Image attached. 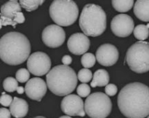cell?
Instances as JSON below:
<instances>
[{
	"instance_id": "1",
	"label": "cell",
	"mask_w": 149,
	"mask_h": 118,
	"mask_svg": "<svg viewBox=\"0 0 149 118\" xmlns=\"http://www.w3.org/2000/svg\"><path fill=\"white\" fill-rule=\"evenodd\" d=\"M117 103L126 117H146L149 115V87L141 82L129 83L119 92Z\"/></svg>"
},
{
	"instance_id": "2",
	"label": "cell",
	"mask_w": 149,
	"mask_h": 118,
	"mask_svg": "<svg viewBox=\"0 0 149 118\" xmlns=\"http://www.w3.org/2000/svg\"><path fill=\"white\" fill-rule=\"evenodd\" d=\"M31 50L29 39L19 32H9L0 39V57L8 65L23 64L29 59Z\"/></svg>"
},
{
	"instance_id": "3",
	"label": "cell",
	"mask_w": 149,
	"mask_h": 118,
	"mask_svg": "<svg viewBox=\"0 0 149 118\" xmlns=\"http://www.w3.org/2000/svg\"><path fill=\"white\" fill-rule=\"evenodd\" d=\"M46 80L48 88L52 93L64 96L75 90L78 77L74 70L68 66L58 65L47 74Z\"/></svg>"
},
{
	"instance_id": "4",
	"label": "cell",
	"mask_w": 149,
	"mask_h": 118,
	"mask_svg": "<svg viewBox=\"0 0 149 118\" xmlns=\"http://www.w3.org/2000/svg\"><path fill=\"white\" fill-rule=\"evenodd\" d=\"M79 26L87 36H98L106 29V14L100 6L87 4L79 17Z\"/></svg>"
},
{
	"instance_id": "5",
	"label": "cell",
	"mask_w": 149,
	"mask_h": 118,
	"mask_svg": "<svg viewBox=\"0 0 149 118\" xmlns=\"http://www.w3.org/2000/svg\"><path fill=\"white\" fill-rule=\"evenodd\" d=\"M49 15L58 26H68L74 24L79 16V8L71 0H55L49 7Z\"/></svg>"
},
{
	"instance_id": "6",
	"label": "cell",
	"mask_w": 149,
	"mask_h": 118,
	"mask_svg": "<svg viewBox=\"0 0 149 118\" xmlns=\"http://www.w3.org/2000/svg\"><path fill=\"white\" fill-rule=\"evenodd\" d=\"M125 61L132 71L143 74L149 71V42L138 41L127 51Z\"/></svg>"
},
{
	"instance_id": "7",
	"label": "cell",
	"mask_w": 149,
	"mask_h": 118,
	"mask_svg": "<svg viewBox=\"0 0 149 118\" xmlns=\"http://www.w3.org/2000/svg\"><path fill=\"white\" fill-rule=\"evenodd\" d=\"M84 109L90 118H106L111 112L112 102L108 95L96 92L87 98Z\"/></svg>"
},
{
	"instance_id": "8",
	"label": "cell",
	"mask_w": 149,
	"mask_h": 118,
	"mask_svg": "<svg viewBox=\"0 0 149 118\" xmlns=\"http://www.w3.org/2000/svg\"><path fill=\"white\" fill-rule=\"evenodd\" d=\"M28 70L35 76H43L50 71L51 60L43 52L32 53L27 60Z\"/></svg>"
},
{
	"instance_id": "9",
	"label": "cell",
	"mask_w": 149,
	"mask_h": 118,
	"mask_svg": "<svg viewBox=\"0 0 149 118\" xmlns=\"http://www.w3.org/2000/svg\"><path fill=\"white\" fill-rule=\"evenodd\" d=\"M42 39L45 45L51 48H56L65 42V32L58 25H49L42 31Z\"/></svg>"
},
{
	"instance_id": "10",
	"label": "cell",
	"mask_w": 149,
	"mask_h": 118,
	"mask_svg": "<svg viewBox=\"0 0 149 118\" xmlns=\"http://www.w3.org/2000/svg\"><path fill=\"white\" fill-rule=\"evenodd\" d=\"M134 20L130 16L126 14H119L112 19L111 29L116 36L127 37L134 31Z\"/></svg>"
},
{
	"instance_id": "11",
	"label": "cell",
	"mask_w": 149,
	"mask_h": 118,
	"mask_svg": "<svg viewBox=\"0 0 149 118\" xmlns=\"http://www.w3.org/2000/svg\"><path fill=\"white\" fill-rule=\"evenodd\" d=\"M61 109L68 116L84 117L86 115L84 103L79 96L75 94L65 96L61 101Z\"/></svg>"
},
{
	"instance_id": "12",
	"label": "cell",
	"mask_w": 149,
	"mask_h": 118,
	"mask_svg": "<svg viewBox=\"0 0 149 118\" xmlns=\"http://www.w3.org/2000/svg\"><path fill=\"white\" fill-rule=\"evenodd\" d=\"M119 51L116 47L111 44H104L97 48L96 51V60L104 66H111L117 62Z\"/></svg>"
},
{
	"instance_id": "13",
	"label": "cell",
	"mask_w": 149,
	"mask_h": 118,
	"mask_svg": "<svg viewBox=\"0 0 149 118\" xmlns=\"http://www.w3.org/2000/svg\"><path fill=\"white\" fill-rule=\"evenodd\" d=\"M47 84L45 80L39 77L30 79L25 86V93L29 98L41 101L46 94Z\"/></svg>"
},
{
	"instance_id": "14",
	"label": "cell",
	"mask_w": 149,
	"mask_h": 118,
	"mask_svg": "<svg viewBox=\"0 0 149 118\" xmlns=\"http://www.w3.org/2000/svg\"><path fill=\"white\" fill-rule=\"evenodd\" d=\"M67 45L71 53L77 55H84L90 48V41L84 34L76 33L70 36Z\"/></svg>"
},
{
	"instance_id": "15",
	"label": "cell",
	"mask_w": 149,
	"mask_h": 118,
	"mask_svg": "<svg viewBox=\"0 0 149 118\" xmlns=\"http://www.w3.org/2000/svg\"><path fill=\"white\" fill-rule=\"evenodd\" d=\"M22 7L20 3L15 0H12L6 2L1 7V15L0 19L6 20L12 23H17L14 21L16 15L21 12Z\"/></svg>"
},
{
	"instance_id": "16",
	"label": "cell",
	"mask_w": 149,
	"mask_h": 118,
	"mask_svg": "<svg viewBox=\"0 0 149 118\" xmlns=\"http://www.w3.org/2000/svg\"><path fill=\"white\" fill-rule=\"evenodd\" d=\"M11 115L15 118H23L26 116L29 111V104L26 100L17 97L13 98V101L10 106Z\"/></svg>"
},
{
	"instance_id": "17",
	"label": "cell",
	"mask_w": 149,
	"mask_h": 118,
	"mask_svg": "<svg viewBox=\"0 0 149 118\" xmlns=\"http://www.w3.org/2000/svg\"><path fill=\"white\" fill-rule=\"evenodd\" d=\"M134 13L139 20L149 22V1L138 0L135 1Z\"/></svg>"
},
{
	"instance_id": "18",
	"label": "cell",
	"mask_w": 149,
	"mask_h": 118,
	"mask_svg": "<svg viewBox=\"0 0 149 118\" xmlns=\"http://www.w3.org/2000/svg\"><path fill=\"white\" fill-rule=\"evenodd\" d=\"M109 74L105 69H98L94 73L91 86L93 87H103L109 84Z\"/></svg>"
},
{
	"instance_id": "19",
	"label": "cell",
	"mask_w": 149,
	"mask_h": 118,
	"mask_svg": "<svg viewBox=\"0 0 149 118\" xmlns=\"http://www.w3.org/2000/svg\"><path fill=\"white\" fill-rule=\"evenodd\" d=\"M112 5L116 11L119 13H126L132 9L134 5V1H119V0H113L111 1Z\"/></svg>"
},
{
	"instance_id": "20",
	"label": "cell",
	"mask_w": 149,
	"mask_h": 118,
	"mask_svg": "<svg viewBox=\"0 0 149 118\" xmlns=\"http://www.w3.org/2000/svg\"><path fill=\"white\" fill-rule=\"evenodd\" d=\"M134 36L139 41H144L149 36V28L147 25H138L134 29Z\"/></svg>"
},
{
	"instance_id": "21",
	"label": "cell",
	"mask_w": 149,
	"mask_h": 118,
	"mask_svg": "<svg viewBox=\"0 0 149 118\" xmlns=\"http://www.w3.org/2000/svg\"><path fill=\"white\" fill-rule=\"evenodd\" d=\"M45 2L44 0H20L19 1L22 8L28 12H32L36 10L40 5Z\"/></svg>"
},
{
	"instance_id": "22",
	"label": "cell",
	"mask_w": 149,
	"mask_h": 118,
	"mask_svg": "<svg viewBox=\"0 0 149 118\" xmlns=\"http://www.w3.org/2000/svg\"><path fill=\"white\" fill-rule=\"evenodd\" d=\"M17 82L18 81L14 77H7L3 82V87H4V90L9 92V93H12V92L17 90V88L18 87Z\"/></svg>"
},
{
	"instance_id": "23",
	"label": "cell",
	"mask_w": 149,
	"mask_h": 118,
	"mask_svg": "<svg viewBox=\"0 0 149 118\" xmlns=\"http://www.w3.org/2000/svg\"><path fill=\"white\" fill-rule=\"evenodd\" d=\"M96 61V58L91 52H87L84 54L81 58V63L83 66L86 68H91L95 65Z\"/></svg>"
},
{
	"instance_id": "24",
	"label": "cell",
	"mask_w": 149,
	"mask_h": 118,
	"mask_svg": "<svg viewBox=\"0 0 149 118\" xmlns=\"http://www.w3.org/2000/svg\"><path fill=\"white\" fill-rule=\"evenodd\" d=\"M79 80L82 83H87L93 78V73L88 68H82L79 70L77 74Z\"/></svg>"
},
{
	"instance_id": "25",
	"label": "cell",
	"mask_w": 149,
	"mask_h": 118,
	"mask_svg": "<svg viewBox=\"0 0 149 118\" xmlns=\"http://www.w3.org/2000/svg\"><path fill=\"white\" fill-rule=\"evenodd\" d=\"M15 77L16 80H17L19 82H28L29 80L30 71L24 68H20V69L17 70V72H16Z\"/></svg>"
},
{
	"instance_id": "26",
	"label": "cell",
	"mask_w": 149,
	"mask_h": 118,
	"mask_svg": "<svg viewBox=\"0 0 149 118\" xmlns=\"http://www.w3.org/2000/svg\"><path fill=\"white\" fill-rule=\"evenodd\" d=\"M77 94L80 96V97H88L90 96V87L86 83H82V84H79L77 89Z\"/></svg>"
},
{
	"instance_id": "27",
	"label": "cell",
	"mask_w": 149,
	"mask_h": 118,
	"mask_svg": "<svg viewBox=\"0 0 149 118\" xmlns=\"http://www.w3.org/2000/svg\"><path fill=\"white\" fill-rule=\"evenodd\" d=\"M13 101V98H12L11 96L10 95H7L4 93H2V95L1 96V98H0V103L2 106H10V105L12 104Z\"/></svg>"
},
{
	"instance_id": "28",
	"label": "cell",
	"mask_w": 149,
	"mask_h": 118,
	"mask_svg": "<svg viewBox=\"0 0 149 118\" xmlns=\"http://www.w3.org/2000/svg\"><path fill=\"white\" fill-rule=\"evenodd\" d=\"M118 91V88L114 84H109L105 87L106 94L109 96H113L116 94Z\"/></svg>"
},
{
	"instance_id": "29",
	"label": "cell",
	"mask_w": 149,
	"mask_h": 118,
	"mask_svg": "<svg viewBox=\"0 0 149 118\" xmlns=\"http://www.w3.org/2000/svg\"><path fill=\"white\" fill-rule=\"evenodd\" d=\"M11 112L7 108H1L0 109V118H10Z\"/></svg>"
},
{
	"instance_id": "30",
	"label": "cell",
	"mask_w": 149,
	"mask_h": 118,
	"mask_svg": "<svg viewBox=\"0 0 149 118\" xmlns=\"http://www.w3.org/2000/svg\"><path fill=\"white\" fill-rule=\"evenodd\" d=\"M62 62L63 64V65L65 66H68L72 63V58L70 55H65L62 58Z\"/></svg>"
},
{
	"instance_id": "31",
	"label": "cell",
	"mask_w": 149,
	"mask_h": 118,
	"mask_svg": "<svg viewBox=\"0 0 149 118\" xmlns=\"http://www.w3.org/2000/svg\"><path fill=\"white\" fill-rule=\"evenodd\" d=\"M17 92L19 94H23L25 92V88H23V87H21V86H18L17 88Z\"/></svg>"
},
{
	"instance_id": "32",
	"label": "cell",
	"mask_w": 149,
	"mask_h": 118,
	"mask_svg": "<svg viewBox=\"0 0 149 118\" xmlns=\"http://www.w3.org/2000/svg\"><path fill=\"white\" fill-rule=\"evenodd\" d=\"M59 118H72V117H71V116L66 115V116H61V117H59Z\"/></svg>"
},
{
	"instance_id": "33",
	"label": "cell",
	"mask_w": 149,
	"mask_h": 118,
	"mask_svg": "<svg viewBox=\"0 0 149 118\" xmlns=\"http://www.w3.org/2000/svg\"><path fill=\"white\" fill-rule=\"evenodd\" d=\"M33 118H46V117H42V116H38V117H33Z\"/></svg>"
},
{
	"instance_id": "34",
	"label": "cell",
	"mask_w": 149,
	"mask_h": 118,
	"mask_svg": "<svg viewBox=\"0 0 149 118\" xmlns=\"http://www.w3.org/2000/svg\"><path fill=\"white\" fill-rule=\"evenodd\" d=\"M147 26H148V27L149 28V23H148V25H147Z\"/></svg>"
},
{
	"instance_id": "35",
	"label": "cell",
	"mask_w": 149,
	"mask_h": 118,
	"mask_svg": "<svg viewBox=\"0 0 149 118\" xmlns=\"http://www.w3.org/2000/svg\"><path fill=\"white\" fill-rule=\"evenodd\" d=\"M147 118H149V115H148V117H147Z\"/></svg>"
}]
</instances>
